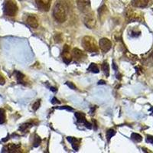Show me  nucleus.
I'll list each match as a JSON object with an SVG mask.
<instances>
[{
    "label": "nucleus",
    "mask_w": 153,
    "mask_h": 153,
    "mask_svg": "<svg viewBox=\"0 0 153 153\" xmlns=\"http://www.w3.org/2000/svg\"><path fill=\"white\" fill-rule=\"evenodd\" d=\"M65 84H66V85H67L70 88H71V89H73V90H76V86H75L73 83L67 81V82H66Z\"/></svg>",
    "instance_id": "25"
},
{
    "label": "nucleus",
    "mask_w": 153,
    "mask_h": 153,
    "mask_svg": "<svg viewBox=\"0 0 153 153\" xmlns=\"http://www.w3.org/2000/svg\"><path fill=\"white\" fill-rule=\"evenodd\" d=\"M32 126V123H24V124H22L19 127V130L22 131V132H25L26 131L27 129H28L29 128H31Z\"/></svg>",
    "instance_id": "19"
},
{
    "label": "nucleus",
    "mask_w": 153,
    "mask_h": 153,
    "mask_svg": "<svg viewBox=\"0 0 153 153\" xmlns=\"http://www.w3.org/2000/svg\"><path fill=\"white\" fill-rule=\"evenodd\" d=\"M67 139L68 142H70L71 143L72 148H73L74 151H78L79 149V146H80V140L74 137H67Z\"/></svg>",
    "instance_id": "13"
},
{
    "label": "nucleus",
    "mask_w": 153,
    "mask_h": 153,
    "mask_svg": "<svg viewBox=\"0 0 153 153\" xmlns=\"http://www.w3.org/2000/svg\"><path fill=\"white\" fill-rule=\"evenodd\" d=\"M51 91H54V92H56L57 91V89L55 87H51Z\"/></svg>",
    "instance_id": "34"
},
{
    "label": "nucleus",
    "mask_w": 153,
    "mask_h": 153,
    "mask_svg": "<svg viewBox=\"0 0 153 153\" xmlns=\"http://www.w3.org/2000/svg\"><path fill=\"white\" fill-rule=\"evenodd\" d=\"M9 135H8V136H7V137H6V139H3L2 141H3V142H6L7 140H9Z\"/></svg>",
    "instance_id": "31"
},
{
    "label": "nucleus",
    "mask_w": 153,
    "mask_h": 153,
    "mask_svg": "<svg viewBox=\"0 0 153 153\" xmlns=\"http://www.w3.org/2000/svg\"><path fill=\"white\" fill-rule=\"evenodd\" d=\"M88 70L92 72V73H97L100 72V69H99V67L97 66V64H94V63H91L88 67Z\"/></svg>",
    "instance_id": "17"
},
{
    "label": "nucleus",
    "mask_w": 153,
    "mask_h": 153,
    "mask_svg": "<svg viewBox=\"0 0 153 153\" xmlns=\"http://www.w3.org/2000/svg\"><path fill=\"white\" fill-rule=\"evenodd\" d=\"M53 15L54 18L56 19V21L60 23H63L66 21L67 19L66 8L62 3L59 2L55 5L53 11Z\"/></svg>",
    "instance_id": "1"
},
{
    "label": "nucleus",
    "mask_w": 153,
    "mask_h": 153,
    "mask_svg": "<svg viewBox=\"0 0 153 153\" xmlns=\"http://www.w3.org/2000/svg\"><path fill=\"white\" fill-rule=\"evenodd\" d=\"M58 109H67L69 111H73V108L70 107V106H61V107H58Z\"/></svg>",
    "instance_id": "27"
},
{
    "label": "nucleus",
    "mask_w": 153,
    "mask_h": 153,
    "mask_svg": "<svg viewBox=\"0 0 153 153\" xmlns=\"http://www.w3.org/2000/svg\"><path fill=\"white\" fill-rule=\"evenodd\" d=\"M54 40L56 42H62V37H61V34H57L55 36H54Z\"/></svg>",
    "instance_id": "24"
},
{
    "label": "nucleus",
    "mask_w": 153,
    "mask_h": 153,
    "mask_svg": "<svg viewBox=\"0 0 153 153\" xmlns=\"http://www.w3.org/2000/svg\"><path fill=\"white\" fill-rule=\"evenodd\" d=\"M116 132H117L115 131L114 129H110L107 130V132H106V139H107V140L109 141L110 139H111L113 136L116 135Z\"/></svg>",
    "instance_id": "22"
},
{
    "label": "nucleus",
    "mask_w": 153,
    "mask_h": 153,
    "mask_svg": "<svg viewBox=\"0 0 153 153\" xmlns=\"http://www.w3.org/2000/svg\"><path fill=\"white\" fill-rule=\"evenodd\" d=\"M19 1H22V0H19Z\"/></svg>",
    "instance_id": "36"
},
{
    "label": "nucleus",
    "mask_w": 153,
    "mask_h": 153,
    "mask_svg": "<svg viewBox=\"0 0 153 153\" xmlns=\"http://www.w3.org/2000/svg\"><path fill=\"white\" fill-rule=\"evenodd\" d=\"M84 24L88 28H94L97 25V20L94 16V14L93 12H88L87 13L85 18H84Z\"/></svg>",
    "instance_id": "5"
},
{
    "label": "nucleus",
    "mask_w": 153,
    "mask_h": 153,
    "mask_svg": "<svg viewBox=\"0 0 153 153\" xmlns=\"http://www.w3.org/2000/svg\"><path fill=\"white\" fill-rule=\"evenodd\" d=\"M106 84V82L104 81H100L98 83V84Z\"/></svg>",
    "instance_id": "32"
},
{
    "label": "nucleus",
    "mask_w": 153,
    "mask_h": 153,
    "mask_svg": "<svg viewBox=\"0 0 153 153\" xmlns=\"http://www.w3.org/2000/svg\"><path fill=\"white\" fill-rule=\"evenodd\" d=\"M51 103H52L53 104H55V103H60V101H59L56 97H54V98L52 99V100H51Z\"/></svg>",
    "instance_id": "29"
},
{
    "label": "nucleus",
    "mask_w": 153,
    "mask_h": 153,
    "mask_svg": "<svg viewBox=\"0 0 153 153\" xmlns=\"http://www.w3.org/2000/svg\"><path fill=\"white\" fill-rule=\"evenodd\" d=\"M41 142H42V139L41 138L38 136L37 135H34V142H33V146L34 147H37L39 146V145L41 144Z\"/></svg>",
    "instance_id": "20"
},
{
    "label": "nucleus",
    "mask_w": 153,
    "mask_h": 153,
    "mask_svg": "<svg viewBox=\"0 0 153 153\" xmlns=\"http://www.w3.org/2000/svg\"><path fill=\"white\" fill-rule=\"evenodd\" d=\"M100 48L104 53L108 52L112 48L111 41L109 40L108 38H106V37L101 38V39L100 40Z\"/></svg>",
    "instance_id": "8"
},
{
    "label": "nucleus",
    "mask_w": 153,
    "mask_h": 153,
    "mask_svg": "<svg viewBox=\"0 0 153 153\" xmlns=\"http://www.w3.org/2000/svg\"><path fill=\"white\" fill-rule=\"evenodd\" d=\"M102 70L103 72V73L105 74L106 76H109V64L106 61H104L102 64Z\"/></svg>",
    "instance_id": "15"
},
{
    "label": "nucleus",
    "mask_w": 153,
    "mask_h": 153,
    "mask_svg": "<svg viewBox=\"0 0 153 153\" xmlns=\"http://www.w3.org/2000/svg\"><path fill=\"white\" fill-rule=\"evenodd\" d=\"M4 14L7 16L13 17L17 14L18 12V6L16 3L12 0H8L5 3L4 5Z\"/></svg>",
    "instance_id": "3"
},
{
    "label": "nucleus",
    "mask_w": 153,
    "mask_h": 153,
    "mask_svg": "<svg viewBox=\"0 0 153 153\" xmlns=\"http://www.w3.org/2000/svg\"><path fill=\"white\" fill-rule=\"evenodd\" d=\"M26 22H27V24H28L30 27H31V28H37V26H38L37 19L36 17L34 16V15H29V16H28V18H27V19H26Z\"/></svg>",
    "instance_id": "12"
},
{
    "label": "nucleus",
    "mask_w": 153,
    "mask_h": 153,
    "mask_svg": "<svg viewBox=\"0 0 153 153\" xmlns=\"http://www.w3.org/2000/svg\"><path fill=\"white\" fill-rule=\"evenodd\" d=\"M15 73H16V79H17V81L18 84H25V76L24 74H22V73L18 72V71H15Z\"/></svg>",
    "instance_id": "16"
},
{
    "label": "nucleus",
    "mask_w": 153,
    "mask_h": 153,
    "mask_svg": "<svg viewBox=\"0 0 153 153\" xmlns=\"http://www.w3.org/2000/svg\"><path fill=\"white\" fill-rule=\"evenodd\" d=\"M76 6L82 13L90 12V0H76Z\"/></svg>",
    "instance_id": "4"
},
{
    "label": "nucleus",
    "mask_w": 153,
    "mask_h": 153,
    "mask_svg": "<svg viewBox=\"0 0 153 153\" xmlns=\"http://www.w3.org/2000/svg\"><path fill=\"white\" fill-rule=\"evenodd\" d=\"M35 3L39 10L48 12L51 7V0H35Z\"/></svg>",
    "instance_id": "6"
},
{
    "label": "nucleus",
    "mask_w": 153,
    "mask_h": 153,
    "mask_svg": "<svg viewBox=\"0 0 153 153\" xmlns=\"http://www.w3.org/2000/svg\"><path fill=\"white\" fill-rule=\"evenodd\" d=\"M131 138L136 142H139L142 140V137L139 134H137V133H132L131 136Z\"/></svg>",
    "instance_id": "21"
},
{
    "label": "nucleus",
    "mask_w": 153,
    "mask_h": 153,
    "mask_svg": "<svg viewBox=\"0 0 153 153\" xmlns=\"http://www.w3.org/2000/svg\"><path fill=\"white\" fill-rule=\"evenodd\" d=\"M40 104H41V101H40V100H37V101L33 104V106H32L33 110L36 111L38 108L40 107Z\"/></svg>",
    "instance_id": "23"
},
{
    "label": "nucleus",
    "mask_w": 153,
    "mask_h": 153,
    "mask_svg": "<svg viewBox=\"0 0 153 153\" xmlns=\"http://www.w3.org/2000/svg\"><path fill=\"white\" fill-rule=\"evenodd\" d=\"M71 54H72V58H74L76 61H82L85 58V55H84V52L82 51H81L80 49L76 48L72 50Z\"/></svg>",
    "instance_id": "10"
},
{
    "label": "nucleus",
    "mask_w": 153,
    "mask_h": 153,
    "mask_svg": "<svg viewBox=\"0 0 153 153\" xmlns=\"http://www.w3.org/2000/svg\"><path fill=\"white\" fill-rule=\"evenodd\" d=\"M152 58H153V54H152Z\"/></svg>",
    "instance_id": "35"
},
{
    "label": "nucleus",
    "mask_w": 153,
    "mask_h": 153,
    "mask_svg": "<svg viewBox=\"0 0 153 153\" xmlns=\"http://www.w3.org/2000/svg\"><path fill=\"white\" fill-rule=\"evenodd\" d=\"M21 145L20 144H9L7 146H5L3 149V151H9V152H15L17 151L16 150H18L20 148Z\"/></svg>",
    "instance_id": "14"
},
{
    "label": "nucleus",
    "mask_w": 153,
    "mask_h": 153,
    "mask_svg": "<svg viewBox=\"0 0 153 153\" xmlns=\"http://www.w3.org/2000/svg\"><path fill=\"white\" fill-rule=\"evenodd\" d=\"M6 121V115L4 109H0V124H3Z\"/></svg>",
    "instance_id": "18"
},
{
    "label": "nucleus",
    "mask_w": 153,
    "mask_h": 153,
    "mask_svg": "<svg viewBox=\"0 0 153 153\" xmlns=\"http://www.w3.org/2000/svg\"><path fill=\"white\" fill-rule=\"evenodd\" d=\"M146 142H149L151 144H153V136H147V137H146Z\"/></svg>",
    "instance_id": "26"
},
{
    "label": "nucleus",
    "mask_w": 153,
    "mask_h": 153,
    "mask_svg": "<svg viewBox=\"0 0 153 153\" xmlns=\"http://www.w3.org/2000/svg\"><path fill=\"white\" fill-rule=\"evenodd\" d=\"M112 67H113V69H115L116 70H118V67H117V64H115L114 62H113V64H112Z\"/></svg>",
    "instance_id": "30"
},
{
    "label": "nucleus",
    "mask_w": 153,
    "mask_h": 153,
    "mask_svg": "<svg viewBox=\"0 0 153 153\" xmlns=\"http://www.w3.org/2000/svg\"><path fill=\"white\" fill-rule=\"evenodd\" d=\"M150 0H132V6L136 8H145L148 6Z\"/></svg>",
    "instance_id": "11"
},
{
    "label": "nucleus",
    "mask_w": 153,
    "mask_h": 153,
    "mask_svg": "<svg viewBox=\"0 0 153 153\" xmlns=\"http://www.w3.org/2000/svg\"><path fill=\"white\" fill-rule=\"evenodd\" d=\"M6 84V81L3 76L0 75V85H4Z\"/></svg>",
    "instance_id": "28"
},
{
    "label": "nucleus",
    "mask_w": 153,
    "mask_h": 153,
    "mask_svg": "<svg viewBox=\"0 0 153 153\" xmlns=\"http://www.w3.org/2000/svg\"><path fill=\"white\" fill-rule=\"evenodd\" d=\"M75 117L76 118V120H78V123H83L87 129H91L92 128V124L88 122L86 118H85V114L82 113V112H75Z\"/></svg>",
    "instance_id": "9"
},
{
    "label": "nucleus",
    "mask_w": 153,
    "mask_h": 153,
    "mask_svg": "<svg viewBox=\"0 0 153 153\" xmlns=\"http://www.w3.org/2000/svg\"><path fill=\"white\" fill-rule=\"evenodd\" d=\"M82 45L85 49V51L90 53L98 52V46L97 42L93 37L85 36L82 40Z\"/></svg>",
    "instance_id": "2"
},
{
    "label": "nucleus",
    "mask_w": 153,
    "mask_h": 153,
    "mask_svg": "<svg viewBox=\"0 0 153 153\" xmlns=\"http://www.w3.org/2000/svg\"><path fill=\"white\" fill-rule=\"evenodd\" d=\"M62 58L65 64H69L72 61V54L70 52V48L68 45H64L63 51H62Z\"/></svg>",
    "instance_id": "7"
},
{
    "label": "nucleus",
    "mask_w": 153,
    "mask_h": 153,
    "mask_svg": "<svg viewBox=\"0 0 153 153\" xmlns=\"http://www.w3.org/2000/svg\"><path fill=\"white\" fill-rule=\"evenodd\" d=\"M95 109H96V107H93V108H92V109H91V112H90V113H91L92 115H93V112H94Z\"/></svg>",
    "instance_id": "33"
}]
</instances>
